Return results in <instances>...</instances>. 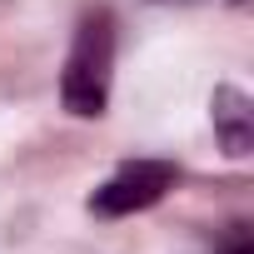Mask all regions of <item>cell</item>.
Masks as SVG:
<instances>
[{
  "label": "cell",
  "instance_id": "7a4b0ae2",
  "mask_svg": "<svg viewBox=\"0 0 254 254\" xmlns=\"http://www.w3.org/2000/svg\"><path fill=\"white\" fill-rule=\"evenodd\" d=\"M180 170L170 160H125L95 194H90V214L100 219H125V214H140L150 204H160L175 190Z\"/></svg>",
  "mask_w": 254,
  "mask_h": 254
},
{
  "label": "cell",
  "instance_id": "6da1fadb",
  "mask_svg": "<svg viewBox=\"0 0 254 254\" xmlns=\"http://www.w3.org/2000/svg\"><path fill=\"white\" fill-rule=\"evenodd\" d=\"M110 80H115V15L105 5L85 10L60 70V105L75 120H100L110 105Z\"/></svg>",
  "mask_w": 254,
  "mask_h": 254
},
{
  "label": "cell",
  "instance_id": "3957f363",
  "mask_svg": "<svg viewBox=\"0 0 254 254\" xmlns=\"http://www.w3.org/2000/svg\"><path fill=\"white\" fill-rule=\"evenodd\" d=\"M209 120H214V135H219V150L229 160H244L254 150V100L239 90V85H214L209 95Z\"/></svg>",
  "mask_w": 254,
  "mask_h": 254
},
{
  "label": "cell",
  "instance_id": "277c9868",
  "mask_svg": "<svg viewBox=\"0 0 254 254\" xmlns=\"http://www.w3.org/2000/svg\"><path fill=\"white\" fill-rule=\"evenodd\" d=\"M214 254H249V224H229V234L214 244Z\"/></svg>",
  "mask_w": 254,
  "mask_h": 254
},
{
  "label": "cell",
  "instance_id": "5b68a950",
  "mask_svg": "<svg viewBox=\"0 0 254 254\" xmlns=\"http://www.w3.org/2000/svg\"><path fill=\"white\" fill-rule=\"evenodd\" d=\"M155 5H165V0H155Z\"/></svg>",
  "mask_w": 254,
  "mask_h": 254
}]
</instances>
